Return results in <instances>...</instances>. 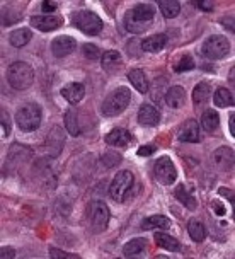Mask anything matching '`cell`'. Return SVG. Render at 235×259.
Listing matches in <instances>:
<instances>
[{
    "instance_id": "6da1fadb",
    "label": "cell",
    "mask_w": 235,
    "mask_h": 259,
    "mask_svg": "<svg viewBox=\"0 0 235 259\" xmlns=\"http://www.w3.org/2000/svg\"><path fill=\"white\" fill-rule=\"evenodd\" d=\"M155 17V7H152L150 4H138L130 11L124 14V29L131 34H140V32L147 31L152 26Z\"/></svg>"
},
{
    "instance_id": "7a4b0ae2",
    "label": "cell",
    "mask_w": 235,
    "mask_h": 259,
    "mask_svg": "<svg viewBox=\"0 0 235 259\" xmlns=\"http://www.w3.org/2000/svg\"><path fill=\"white\" fill-rule=\"evenodd\" d=\"M7 82L12 89L16 91H26L33 85L34 82V72L24 62H14L7 68Z\"/></svg>"
},
{
    "instance_id": "3957f363",
    "label": "cell",
    "mask_w": 235,
    "mask_h": 259,
    "mask_svg": "<svg viewBox=\"0 0 235 259\" xmlns=\"http://www.w3.org/2000/svg\"><path fill=\"white\" fill-rule=\"evenodd\" d=\"M41 119H43V109L36 103L22 104L16 113V123L22 132H34V130H38Z\"/></svg>"
},
{
    "instance_id": "277c9868",
    "label": "cell",
    "mask_w": 235,
    "mask_h": 259,
    "mask_svg": "<svg viewBox=\"0 0 235 259\" xmlns=\"http://www.w3.org/2000/svg\"><path fill=\"white\" fill-rule=\"evenodd\" d=\"M131 103V92L126 87H118L104 99L103 103V114L108 118H114L121 114Z\"/></svg>"
},
{
    "instance_id": "5b68a950",
    "label": "cell",
    "mask_w": 235,
    "mask_h": 259,
    "mask_svg": "<svg viewBox=\"0 0 235 259\" xmlns=\"http://www.w3.org/2000/svg\"><path fill=\"white\" fill-rule=\"evenodd\" d=\"M72 24L87 36H98L104 27L103 19L92 11H78L72 14Z\"/></svg>"
},
{
    "instance_id": "8992f818",
    "label": "cell",
    "mask_w": 235,
    "mask_h": 259,
    "mask_svg": "<svg viewBox=\"0 0 235 259\" xmlns=\"http://www.w3.org/2000/svg\"><path fill=\"white\" fill-rule=\"evenodd\" d=\"M133 183H135V178H133L131 170H119V172L114 176L111 186H109V196H111L114 201L123 203L128 191L133 188Z\"/></svg>"
},
{
    "instance_id": "52a82bcc",
    "label": "cell",
    "mask_w": 235,
    "mask_h": 259,
    "mask_svg": "<svg viewBox=\"0 0 235 259\" xmlns=\"http://www.w3.org/2000/svg\"><path fill=\"white\" fill-rule=\"evenodd\" d=\"M201 52L206 58H210V60H222V58L227 57L228 52H230L228 39L222 34L210 36V38L203 43Z\"/></svg>"
},
{
    "instance_id": "ba28073f",
    "label": "cell",
    "mask_w": 235,
    "mask_h": 259,
    "mask_svg": "<svg viewBox=\"0 0 235 259\" xmlns=\"http://www.w3.org/2000/svg\"><path fill=\"white\" fill-rule=\"evenodd\" d=\"M154 178H155V181H159L160 184H164V186H170V184L176 181L177 170L170 157L164 155V157H159V160H155Z\"/></svg>"
},
{
    "instance_id": "9c48e42d",
    "label": "cell",
    "mask_w": 235,
    "mask_h": 259,
    "mask_svg": "<svg viewBox=\"0 0 235 259\" xmlns=\"http://www.w3.org/2000/svg\"><path fill=\"white\" fill-rule=\"evenodd\" d=\"M90 230L94 234H101L109 224V208L104 201L94 200L90 203Z\"/></svg>"
},
{
    "instance_id": "30bf717a",
    "label": "cell",
    "mask_w": 235,
    "mask_h": 259,
    "mask_svg": "<svg viewBox=\"0 0 235 259\" xmlns=\"http://www.w3.org/2000/svg\"><path fill=\"white\" fill-rule=\"evenodd\" d=\"M29 22L36 29H39L43 32H50V31H55V29H58V27H62L63 19L58 16H52V14H44V16H33Z\"/></svg>"
},
{
    "instance_id": "8fae6325",
    "label": "cell",
    "mask_w": 235,
    "mask_h": 259,
    "mask_svg": "<svg viewBox=\"0 0 235 259\" xmlns=\"http://www.w3.org/2000/svg\"><path fill=\"white\" fill-rule=\"evenodd\" d=\"M211 160H213V164L216 165L218 170H223V172L232 170L233 169V150L230 149V147H220V149H216L213 152Z\"/></svg>"
},
{
    "instance_id": "7c38bea8",
    "label": "cell",
    "mask_w": 235,
    "mask_h": 259,
    "mask_svg": "<svg viewBox=\"0 0 235 259\" xmlns=\"http://www.w3.org/2000/svg\"><path fill=\"white\" fill-rule=\"evenodd\" d=\"M77 50V41L70 36H58L52 43V53L57 58H63Z\"/></svg>"
},
{
    "instance_id": "4fadbf2b",
    "label": "cell",
    "mask_w": 235,
    "mask_h": 259,
    "mask_svg": "<svg viewBox=\"0 0 235 259\" xmlns=\"http://www.w3.org/2000/svg\"><path fill=\"white\" fill-rule=\"evenodd\" d=\"M136 119L142 126H157L160 121V113H159V109L154 108V106L142 104L140 109H138Z\"/></svg>"
},
{
    "instance_id": "5bb4252c",
    "label": "cell",
    "mask_w": 235,
    "mask_h": 259,
    "mask_svg": "<svg viewBox=\"0 0 235 259\" xmlns=\"http://www.w3.org/2000/svg\"><path fill=\"white\" fill-rule=\"evenodd\" d=\"M177 138L186 143H198L201 138L200 137V124H198L195 119H187V121L179 128Z\"/></svg>"
},
{
    "instance_id": "9a60e30c",
    "label": "cell",
    "mask_w": 235,
    "mask_h": 259,
    "mask_svg": "<svg viewBox=\"0 0 235 259\" xmlns=\"http://www.w3.org/2000/svg\"><path fill=\"white\" fill-rule=\"evenodd\" d=\"M131 133L124 128H114L104 137V142L111 147H126L128 143H131Z\"/></svg>"
},
{
    "instance_id": "2e32d148",
    "label": "cell",
    "mask_w": 235,
    "mask_h": 259,
    "mask_svg": "<svg viewBox=\"0 0 235 259\" xmlns=\"http://www.w3.org/2000/svg\"><path fill=\"white\" fill-rule=\"evenodd\" d=\"M62 96L65 97L70 104H77L84 99L85 96V87L80 82H70L62 89Z\"/></svg>"
},
{
    "instance_id": "e0dca14e",
    "label": "cell",
    "mask_w": 235,
    "mask_h": 259,
    "mask_svg": "<svg viewBox=\"0 0 235 259\" xmlns=\"http://www.w3.org/2000/svg\"><path fill=\"white\" fill-rule=\"evenodd\" d=\"M165 103H167L169 108H172V109L182 108L184 103H186V92H184L181 85L169 87L167 94H165Z\"/></svg>"
},
{
    "instance_id": "ac0fdd59",
    "label": "cell",
    "mask_w": 235,
    "mask_h": 259,
    "mask_svg": "<svg viewBox=\"0 0 235 259\" xmlns=\"http://www.w3.org/2000/svg\"><path fill=\"white\" fill-rule=\"evenodd\" d=\"M165 45H167V36L165 34H152L142 41V50L149 53H159L165 48Z\"/></svg>"
},
{
    "instance_id": "d6986e66",
    "label": "cell",
    "mask_w": 235,
    "mask_h": 259,
    "mask_svg": "<svg viewBox=\"0 0 235 259\" xmlns=\"http://www.w3.org/2000/svg\"><path fill=\"white\" fill-rule=\"evenodd\" d=\"M145 251H147V240L138 237V239H131L130 242L124 244L123 256L124 257H138V256H144Z\"/></svg>"
},
{
    "instance_id": "ffe728a7",
    "label": "cell",
    "mask_w": 235,
    "mask_h": 259,
    "mask_svg": "<svg viewBox=\"0 0 235 259\" xmlns=\"http://www.w3.org/2000/svg\"><path fill=\"white\" fill-rule=\"evenodd\" d=\"M170 225H172V222L164 215H154L142 222V229L144 230H167Z\"/></svg>"
},
{
    "instance_id": "44dd1931",
    "label": "cell",
    "mask_w": 235,
    "mask_h": 259,
    "mask_svg": "<svg viewBox=\"0 0 235 259\" xmlns=\"http://www.w3.org/2000/svg\"><path fill=\"white\" fill-rule=\"evenodd\" d=\"M121 55L118 52H104V55L101 57V65H103V68L106 72L109 73H114L118 70L119 67H121Z\"/></svg>"
},
{
    "instance_id": "7402d4cb",
    "label": "cell",
    "mask_w": 235,
    "mask_h": 259,
    "mask_svg": "<svg viewBox=\"0 0 235 259\" xmlns=\"http://www.w3.org/2000/svg\"><path fill=\"white\" fill-rule=\"evenodd\" d=\"M31 38H33L31 31L27 29V27H21V29H16L14 32H11V36H9V43H11L14 48H22V46H26L27 43H29Z\"/></svg>"
},
{
    "instance_id": "603a6c76",
    "label": "cell",
    "mask_w": 235,
    "mask_h": 259,
    "mask_svg": "<svg viewBox=\"0 0 235 259\" xmlns=\"http://www.w3.org/2000/svg\"><path fill=\"white\" fill-rule=\"evenodd\" d=\"M128 80H130L131 85L135 87L138 92H142V94L149 92V82H147L144 70H140V68H135V70H131L128 73Z\"/></svg>"
},
{
    "instance_id": "cb8c5ba5",
    "label": "cell",
    "mask_w": 235,
    "mask_h": 259,
    "mask_svg": "<svg viewBox=\"0 0 235 259\" xmlns=\"http://www.w3.org/2000/svg\"><path fill=\"white\" fill-rule=\"evenodd\" d=\"M211 97V87L208 82H200L195 89H193V101L195 104L201 106V104H206Z\"/></svg>"
},
{
    "instance_id": "d4e9b609",
    "label": "cell",
    "mask_w": 235,
    "mask_h": 259,
    "mask_svg": "<svg viewBox=\"0 0 235 259\" xmlns=\"http://www.w3.org/2000/svg\"><path fill=\"white\" fill-rule=\"evenodd\" d=\"M154 239H155L157 246L165 249V251H170V252H177L179 251V242H177V239L172 237V235L164 234V232H157Z\"/></svg>"
},
{
    "instance_id": "484cf974",
    "label": "cell",
    "mask_w": 235,
    "mask_h": 259,
    "mask_svg": "<svg viewBox=\"0 0 235 259\" xmlns=\"http://www.w3.org/2000/svg\"><path fill=\"white\" fill-rule=\"evenodd\" d=\"M201 126L206 132H215L220 126V116L218 113L213 109H206L205 113L201 114Z\"/></svg>"
},
{
    "instance_id": "4316f807",
    "label": "cell",
    "mask_w": 235,
    "mask_h": 259,
    "mask_svg": "<svg viewBox=\"0 0 235 259\" xmlns=\"http://www.w3.org/2000/svg\"><path fill=\"white\" fill-rule=\"evenodd\" d=\"M187 234H190V237L195 240V242H203L206 237L205 225H203L198 219H191L187 222Z\"/></svg>"
},
{
    "instance_id": "83f0119b",
    "label": "cell",
    "mask_w": 235,
    "mask_h": 259,
    "mask_svg": "<svg viewBox=\"0 0 235 259\" xmlns=\"http://www.w3.org/2000/svg\"><path fill=\"white\" fill-rule=\"evenodd\" d=\"M213 103L218 106V108H228V106H233L232 92L228 89H225V87H218L213 94Z\"/></svg>"
},
{
    "instance_id": "f1b7e54d",
    "label": "cell",
    "mask_w": 235,
    "mask_h": 259,
    "mask_svg": "<svg viewBox=\"0 0 235 259\" xmlns=\"http://www.w3.org/2000/svg\"><path fill=\"white\" fill-rule=\"evenodd\" d=\"M63 119H65V128L68 130V133H70L72 137L80 135V124H78V116H77L75 111H73L72 108L67 109Z\"/></svg>"
},
{
    "instance_id": "f546056e",
    "label": "cell",
    "mask_w": 235,
    "mask_h": 259,
    "mask_svg": "<svg viewBox=\"0 0 235 259\" xmlns=\"http://www.w3.org/2000/svg\"><path fill=\"white\" fill-rule=\"evenodd\" d=\"M159 9H160V12L164 14L165 19H172V17H176L179 11H181V4L176 2V0H160Z\"/></svg>"
},
{
    "instance_id": "4dcf8cb0",
    "label": "cell",
    "mask_w": 235,
    "mask_h": 259,
    "mask_svg": "<svg viewBox=\"0 0 235 259\" xmlns=\"http://www.w3.org/2000/svg\"><path fill=\"white\" fill-rule=\"evenodd\" d=\"M176 198L186 208H190V210H195V208H196V200L193 198V194L187 191V188L184 186V184H181V186L176 189Z\"/></svg>"
},
{
    "instance_id": "1f68e13d",
    "label": "cell",
    "mask_w": 235,
    "mask_h": 259,
    "mask_svg": "<svg viewBox=\"0 0 235 259\" xmlns=\"http://www.w3.org/2000/svg\"><path fill=\"white\" fill-rule=\"evenodd\" d=\"M195 67H196V63L191 55H182V57L174 63V72H177V73L187 72V70H193Z\"/></svg>"
},
{
    "instance_id": "d6a6232c",
    "label": "cell",
    "mask_w": 235,
    "mask_h": 259,
    "mask_svg": "<svg viewBox=\"0 0 235 259\" xmlns=\"http://www.w3.org/2000/svg\"><path fill=\"white\" fill-rule=\"evenodd\" d=\"M50 257L53 259H80L78 254H70V252H65V251H60V249H55L52 247L50 249Z\"/></svg>"
},
{
    "instance_id": "836d02e7",
    "label": "cell",
    "mask_w": 235,
    "mask_h": 259,
    "mask_svg": "<svg viewBox=\"0 0 235 259\" xmlns=\"http://www.w3.org/2000/svg\"><path fill=\"white\" fill-rule=\"evenodd\" d=\"M82 52H84V57L89 60H98L99 58V48L96 45H84L82 46Z\"/></svg>"
},
{
    "instance_id": "e575fe53",
    "label": "cell",
    "mask_w": 235,
    "mask_h": 259,
    "mask_svg": "<svg viewBox=\"0 0 235 259\" xmlns=\"http://www.w3.org/2000/svg\"><path fill=\"white\" fill-rule=\"evenodd\" d=\"M11 135V119L7 116V111L2 109V138H7Z\"/></svg>"
},
{
    "instance_id": "d590c367",
    "label": "cell",
    "mask_w": 235,
    "mask_h": 259,
    "mask_svg": "<svg viewBox=\"0 0 235 259\" xmlns=\"http://www.w3.org/2000/svg\"><path fill=\"white\" fill-rule=\"evenodd\" d=\"M103 164L106 165V167H113L114 164H118L119 160H121V157L119 155H116V154H106V155H103Z\"/></svg>"
},
{
    "instance_id": "8d00e7d4",
    "label": "cell",
    "mask_w": 235,
    "mask_h": 259,
    "mask_svg": "<svg viewBox=\"0 0 235 259\" xmlns=\"http://www.w3.org/2000/svg\"><path fill=\"white\" fill-rule=\"evenodd\" d=\"M155 150H157L155 145H144V147H140V149H138L136 154L140 155V157H149V155L154 154Z\"/></svg>"
},
{
    "instance_id": "74e56055",
    "label": "cell",
    "mask_w": 235,
    "mask_h": 259,
    "mask_svg": "<svg viewBox=\"0 0 235 259\" xmlns=\"http://www.w3.org/2000/svg\"><path fill=\"white\" fill-rule=\"evenodd\" d=\"M0 257L2 259H7V257H16V251H14V247H2L0 249Z\"/></svg>"
},
{
    "instance_id": "f35d334b",
    "label": "cell",
    "mask_w": 235,
    "mask_h": 259,
    "mask_svg": "<svg viewBox=\"0 0 235 259\" xmlns=\"http://www.w3.org/2000/svg\"><path fill=\"white\" fill-rule=\"evenodd\" d=\"M41 9H43V12L50 14V12H53L55 9H57V2H48V0H44V2L41 4Z\"/></svg>"
},
{
    "instance_id": "ab89813d",
    "label": "cell",
    "mask_w": 235,
    "mask_h": 259,
    "mask_svg": "<svg viewBox=\"0 0 235 259\" xmlns=\"http://www.w3.org/2000/svg\"><path fill=\"white\" fill-rule=\"evenodd\" d=\"M211 208H215V213L218 215V217L225 215V206L222 205V203H218V201H213V203H211Z\"/></svg>"
},
{
    "instance_id": "60d3db41",
    "label": "cell",
    "mask_w": 235,
    "mask_h": 259,
    "mask_svg": "<svg viewBox=\"0 0 235 259\" xmlns=\"http://www.w3.org/2000/svg\"><path fill=\"white\" fill-rule=\"evenodd\" d=\"M196 6L200 9H203V11H213V7H215L213 2H198Z\"/></svg>"
},
{
    "instance_id": "b9f144b4",
    "label": "cell",
    "mask_w": 235,
    "mask_h": 259,
    "mask_svg": "<svg viewBox=\"0 0 235 259\" xmlns=\"http://www.w3.org/2000/svg\"><path fill=\"white\" fill-rule=\"evenodd\" d=\"M220 194H223V196H228V200L233 203V191H230V189H225V188H220Z\"/></svg>"
},
{
    "instance_id": "7bdbcfd3",
    "label": "cell",
    "mask_w": 235,
    "mask_h": 259,
    "mask_svg": "<svg viewBox=\"0 0 235 259\" xmlns=\"http://www.w3.org/2000/svg\"><path fill=\"white\" fill-rule=\"evenodd\" d=\"M233 121H235V114L232 113V114H230V133L235 137V124H233Z\"/></svg>"
},
{
    "instance_id": "ee69618b",
    "label": "cell",
    "mask_w": 235,
    "mask_h": 259,
    "mask_svg": "<svg viewBox=\"0 0 235 259\" xmlns=\"http://www.w3.org/2000/svg\"><path fill=\"white\" fill-rule=\"evenodd\" d=\"M233 68H232V70H230V82H232V84H233Z\"/></svg>"
}]
</instances>
